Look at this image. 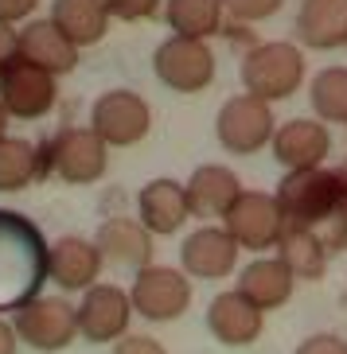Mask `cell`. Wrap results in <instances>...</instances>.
<instances>
[{
	"label": "cell",
	"mask_w": 347,
	"mask_h": 354,
	"mask_svg": "<svg viewBox=\"0 0 347 354\" xmlns=\"http://www.w3.org/2000/svg\"><path fill=\"white\" fill-rule=\"evenodd\" d=\"M51 245L43 230L20 210L0 207V312H16L35 300L47 277Z\"/></svg>",
	"instance_id": "1"
},
{
	"label": "cell",
	"mask_w": 347,
	"mask_h": 354,
	"mask_svg": "<svg viewBox=\"0 0 347 354\" xmlns=\"http://www.w3.org/2000/svg\"><path fill=\"white\" fill-rule=\"evenodd\" d=\"M277 207L285 214V226L316 230L347 222V176L328 167H301L277 183Z\"/></svg>",
	"instance_id": "2"
},
{
	"label": "cell",
	"mask_w": 347,
	"mask_h": 354,
	"mask_svg": "<svg viewBox=\"0 0 347 354\" xmlns=\"http://www.w3.org/2000/svg\"><path fill=\"white\" fill-rule=\"evenodd\" d=\"M305 82V55L296 43H258L242 59V86L246 94L262 102H285Z\"/></svg>",
	"instance_id": "3"
},
{
	"label": "cell",
	"mask_w": 347,
	"mask_h": 354,
	"mask_svg": "<svg viewBox=\"0 0 347 354\" xmlns=\"http://www.w3.org/2000/svg\"><path fill=\"white\" fill-rule=\"evenodd\" d=\"M16 339L32 346V351H66L78 339V308L59 296H35L24 308H16Z\"/></svg>",
	"instance_id": "4"
},
{
	"label": "cell",
	"mask_w": 347,
	"mask_h": 354,
	"mask_svg": "<svg viewBox=\"0 0 347 354\" xmlns=\"http://www.w3.org/2000/svg\"><path fill=\"white\" fill-rule=\"evenodd\" d=\"M105 140L94 129H63V133L43 145V171H55L66 183H94L105 176Z\"/></svg>",
	"instance_id": "5"
},
{
	"label": "cell",
	"mask_w": 347,
	"mask_h": 354,
	"mask_svg": "<svg viewBox=\"0 0 347 354\" xmlns=\"http://www.w3.org/2000/svg\"><path fill=\"white\" fill-rule=\"evenodd\" d=\"M152 71L168 90L176 94H199L215 82V55L203 39H188V35H172L157 47L152 55Z\"/></svg>",
	"instance_id": "6"
},
{
	"label": "cell",
	"mask_w": 347,
	"mask_h": 354,
	"mask_svg": "<svg viewBox=\"0 0 347 354\" xmlns=\"http://www.w3.org/2000/svg\"><path fill=\"white\" fill-rule=\"evenodd\" d=\"M274 109L269 102L253 94H238L219 109V121H215V136L219 145L234 156H250V152H262L269 140H274Z\"/></svg>",
	"instance_id": "7"
},
{
	"label": "cell",
	"mask_w": 347,
	"mask_h": 354,
	"mask_svg": "<svg viewBox=\"0 0 347 354\" xmlns=\"http://www.w3.org/2000/svg\"><path fill=\"white\" fill-rule=\"evenodd\" d=\"M222 230L234 238L238 250H274L277 241L285 234V214L277 207L274 195H265V191H242L238 203L226 210V218H222Z\"/></svg>",
	"instance_id": "8"
},
{
	"label": "cell",
	"mask_w": 347,
	"mask_h": 354,
	"mask_svg": "<svg viewBox=\"0 0 347 354\" xmlns=\"http://www.w3.org/2000/svg\"><path fill=\"white\" fill-rule=\"evenodd\" d=\"M90 129L102 136L109 148H129L141 145L152 129V109L141 94L133 90H109L94 102L90 109Z\"/></svg>",
	"instance_id": "9"
},
{
	"label": "cell",
	"mask_w": 347,
	"mask_h": 354,
	"mask_svg": "<svg viewBox=\"0 0 347 354\" xmlns=\"http://www.w3.org/2000/svg\"><path fill=\"white\" fill-rule=\"evenodd\" d=\"M129 300H133L137 315H145L152 323H168L188 312L191 281H188V272L168 269V265H148V269L137 272V281L129 288Z\"/></svg>",
	"instance_id": "10"
},
{
	"label": "cell",
	"mask_w": 347,
	"mask_h": 354,
	"mask_svg": "<svg viewBox=\"0 0 347 354\" xmlns=\"http://www.w3.org/2000/svg\"><path fill=\"white\" fill-rule=\"evenodd\" d=\"M129 315H133L129 292H121L117 284H94L82 292L78 304V335L86 343H117L129 331Z\"/></svg>",
	"instance_id": "11"
},
{
	"label": "cell",
	"mask_w": 347,
	"mask_h": 354,
	"mask_svg": "<svg viewBox=\"0 0 347 354\" xmlns=\"http://www.w3.org/2000/svg\"><path fill=\"white\" fill-rule=\"evenodd\" d=\"M55 74L39 71L32 63H16L0 74V105L8 109V117H20V121H39L55 109Z\"/></svg>",
	"instance_id": "12"
},
{
	"label": "cell",
	"mask_w": 347,
	"mask_h": 354,
	"mask_svg": "<svg viewBox=\"0 0 347 354\" xmlns=\"http://www.w3.org/2000/svg\"><path fill=\"white\" fill-rule=\"evenodd\" d=\"M94 245L102 250V261L117 265V269H148L152 265V234L141 218H105L98 226Z\"/></svg>",
	"instance_id": "13"
},
{
	"label": "cell",
	"mask_w": 347,
	"mask_h": 354,
	"mask_svg": "<svg viewBox=\"0 0 347 354\" xmlns=\"http://www.w3.org/2000/svg\"><path fill=\"white\" fill-rule=\"evenodd\" d=\"M102 250H98L94 241L86 238H59L51 245V257H47V277L63 292H86L98 284V272H102Z\"/></svg>",
	"instance_id": "14"
},
{
	"label": "cell",
	"mask_w": 347,
	"mask_h": 354,
	"mask_svg": "<svg viewBox=\"0 0 347 354\" xmlns=\"http://www.w3.org/2000/svg\"><path fill=\"white\" fill-rule=\"evenodd\" d=\"M184 272L188 277H199V281H219L226 272L234 269V261H238V245L226 230L219 226H199L195 234L184 238Z\"/></svg>",
	"instance_id": "15"
},
{
	"label": "cell",
	"mask_w": 347,
	"mask_h": 354,
	"mask_svg": "<svg viewBox=\"0 0 347 354\" xmlns=\"http://www.w3.org/2000/svg\"><path fill=\"white\" fill-rule=\"evenodd\" d=\"M332 148V136L320 121L312 117H293L285 121L274 133V160L285 164L289 171H301V167H320Z\"/></svg>",
	"instance_id": "16"
},
{
	"label": "cell",
	"mask_w": 347,
	"mask_h": 354,
	"mask_svg": "<svg viewBox=\"0 0 347 354\" xmlns=\"http://www.w3.org/2000/svg\"><path fill=\"white\" fill-rule=\"evenodd\" d=\"M137 207H141V222L148 226L152 238L179 234V226L191 218L188 187H179L176 179H152V183H145L137 195Z\"/></svg>",
	"instance_id": "17"
},
{
	"label": "cell",
	"mask_w": 347,
	"mask_h": 354,
	"mask_svg": "<svg viewBox=\"0 0 347 354\" xmlns=\"http://www.w3.org/2000/svg\"><path fill=\"white\" fill-rule=\"evenodd\" d=\"M207 331L222 346H250L262 335V312L242 292H219L207 308Z\"/></svg>",
	"instance_id": "18"
},
{
	"label": "cell",
	"mask_w": 347,
	"mask_h": 354,
	"mask_svg": "<svg viewBox=\"0 0 347 354\" xmlns=\"http://www.w3.org/2000/svg\"><path fill=\"white\" fill-rule=\"evenodd\" d=\"M188 187V207L195 218H226V210L238 203L242 183L231 167L222 164H203L195 167V176L184 183Z\"/></svg>",
	"instance_id": "19"
},
{
	"label": "cell",
	"mask_w": 347,
	"mask_h": 354,
	"mask_svg": "<svg viewBox=\"0 0 347 354\" xmlns=\"http://www.w3.org/2000/svg\"><path fill=\"white\" fill-rule=\"evenodd\" d=\"M20 59L59 78V74H71L78 66V47L51 20H35L20 32Z\"/></svg>",
	"instance_id": "20"
},
{
	"label": "cell",
	"mask_w": 347,
	"mask_h": 354,
	"mask_svg": "<svg viewBox=\"0 0 347 354\" xmlns=\"http://www.w3.org/2000/svg\"><path fill=\"white\" fill-rule=\"evenodd\" d=\"M296 35L312 51L347 47V0H305L296 12Z\"/></svg>",
	"instance_id": "21"
},
{
	"label": "cell",
	"mask_w": 347,
	"mask_h": 354,
	"mask_svg": "<svg viewBox=\"0 0 347 354\" xmlns=\"http://www.w3.org/2000/svg\"><path fill=\"white\" fill-rule=\"evenodd\" d=\"M293 281L296 277L285 269L281 257H258L242 269L234 292H242L258 312H274V308H281V304L293 296Z\"/></svg>",
	"instance_id": "22"
},
{
	"label": "cell",
	"mask_w": 347,
	"mask_h": 354,
	"mask_svg": "<svg viewBox=\"0 0 347 354\" xmlns=\"http://www.w3.org/2000/svg\"><path fill=\"white\" fill-rule=\"evenodd\" d=\"M51 24L74 47H94L109 28V8H105V0H55Z\"/></svg>",
	"instance_id": "23"
},
{
	"label": "cell",
	"mask_w": 347,
	"mask_h": 354,
	"mask_svg": "<svg viewBox=\"0 0 347 354\" xmlns=\"http://www.w3.org/2000/svg\"><path fill=\"white\" fill-rule=\"evenodd\" d=\"M277 257L285 261V269L301 277V281H316V277H324L328 269V245L316 230H296V226H285L281 241H277Z\"/></svg>",
	"instance_id": "24"
},
{
	"label": "cell",
	"mask_w": 347,
	"mask_h": 354,
	"mask_svg": "<svg viewBox=\"0 0 347 354\" xmlns=\"http://www.w3.org/2000/svg\"><path fill=\"white\" fill-rule=\"evenodd\" d=\"M43 171V148L20 136H4L0 140V191H24L32 187Z\"/></svg>",
	"instance_id": "25"
},
{
	"label": "cell",
	"mask_w": 347,
	"mask_h": 354,
	"mask_svg": "<svg viewBox=\"0 0 347 354\" xmlns=\"http://www.w3.org/2000/svg\"><path fill=\"white\" fill-rule=\"evenodd\" d=\"M222 0H168V24L176 35L188 39H207L222 24Z\"/></svg>",
	"instance_id": "26"
},
{
	"label": "cell",
	"mask_w": 347,
	"mask_h": 354,
	"mask_svg": "<svg viewBox=\"0 0 347 354\" xmlns=\"http://www.w3.org/2000/svg\"><path fill=\"white\" fill-rule=\"evenodd\" d=\"M312 109L320 121H344L347 125V66H328L312 78Z\"/></svg>",
	"instance_id": "27"
},
{
	"label": "cell",
	"mask_w": 347,
	"mask_h": 354,
	"mask_svg": "<svg viewBox=\"0 0 347 354\" xmlns=\"http://www.w3.org/2000/svg\"><path fill=\"white\" fill-rule=\"evenodd\" d=\"M226 12H231L234 20L242 24H258V20H269L274 12H281L285 0H222Z\"/></svg>",
	"instance_id": "28"
},
{
	"label": "cell",
	"mask_w": 347,
	"mask_h": 354,
	"mask_svg": "<svg viewBox=\"0 0 347 354\" xmlns=\"http://www.w3.org/2000/svg\"><path fill=\"white\" fill-rule=\"evenodd\" d=\"M105 8H109V16H117V20L141 24V20H152L160 12V0H105Z\"/></svg>",
	"instance_id": "29"
},
{
	"label": "cell",
	"mask_w": 347,
	"mask_h": 354,
	"mask_svg": "<svg viewBox=\"0 0 347 354\" xmlns=\"http://www.w3.org/2000/svg\"><path fill=\"white\" fill-rule=\"evenodd\" d=\"M20 63V32L0 20V74Z\"/></svg>",
	"instance_id": "30"
},
{
	"label": "cell",
	"mask_w": 347,
	"mask_h": 354,
	"mask_svg": "<svg viewBox=\"0 0 347 354\" xmlns=\"http://www.w3.org/2000/svg\"><path fill=\"white\" fill-rule=\"evenodd\" d=\"M296 354H347V343L339 335H308L305 343L296 346Z\"/></svg>",
	"instance_id": "31"
},
{
	"label": "cell",
	"mask_w": 347,
	"mask_h": 354,
	"mask_svg": "<svg viewBox=\"0 0 347 354\" xmlns=\"http://www.w3.org/2000/svg\"><path fill=\"white\" fill-rule=\"evenodd\" d=\"M114 354H168V351L148 335H125V339H117Z\"/></svg>",
	"instance_id": "32"
},
{
	"label": "cell",
	"mask_w": 347,
	"mask_h": 354,
	"mask_svg": "<svg viewBox=\"0 0 347 354\" xmlns=\"http://www.w3.org/2000/svg\"><path fill=\"white\" fill-rule=\"evenodd\" d=\"M39 0H0V20L4 24H20L24 16H32Z\"/></svg>",
	"instance_id": "33"
},
{
	"label": "cell",
	"mask_w": 347,
	"mask_h": 354,
	"mask_svg": "<svg viewBox=\"0 0 347 354\" xmlns=\"http://www.w3.org/2000/svg\"><path fill=\"white\" fill-rule=\"evenodd\" d=\"M0 354H16V327L0 319Z\"/></svg>",
	"instance_id": "34"
},
{
	"label": "cell",
	"mask_w": 347,
	"mask_h": 354,
	"mask_svg": "<svg viewBox=\"0 0 347 354\" xmlns=\"http://www.w3.org/2000/svg\"><path fill=\"white\" fill-rule=\"evenodd\" d=\"M4 136H8V109L0 105V140H4Z\"/></svg>",
	"instance_id": "35"
}]
</instances>
